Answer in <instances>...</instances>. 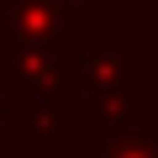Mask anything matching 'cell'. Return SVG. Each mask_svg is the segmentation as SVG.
<instances>
[{
  "mask_svg": "<svg viewBox=\"0 0 158 158\" xmlns=\"http://www.w3.org/2000/svg\"><path fill=\"white\" fill-rule=\"evenodd\" d=\"M127 53H132V42H127L121 27H95V32L79 27L63 42V106H69V127H79L85 116H95L111 74H116V63Z\"/></svg>",
  "mask_w": 158,
  "mask_h": 158,
  "instance_id": "cell-1",
  "label": "cell"
},
{
  "mask_svg": "<svg viewBox=\"0 0 158 158\" xmlns=\"http://www.w3.org/2000/svg\"><path fill=\"white\" fill-rule=\"evenodd\" d=\"M79 32V16L63 0H11L0 6V58L27 48H63Z\"/></svg>",
  "mask_w": 158,
  "mask_h": 158,
  "instance_id": "cell-2",
  "label": "cell"
},
{
  "mask_svg": "<svg viewBox=\"0 0 158 158\" xmlns=\"http://www.w3.org/2000/svg\"><path fill=\"white\" fill-rule=\"evenodd\" d=\"M79 158H158V121L142 127H79Z\"/></svg>",
  "mask_w": 158,
  "mask_h": 158,
  "instance_id": "cell-4",
  "label": "cell"
},
{
  "mask_svg": "<svg viewBox=\"0 0 158 158\" xmlns=\"http://www.w3.org/2000/svg\"><path fill=\"white\" fill-rule=\"evenodd\" d=\"M63 6H69L74 16H85V11H95V6H100V0H63Z\"/></svg>",
  "mask_w": 158,
  "mask_h": 158,
  "instance_id": "cell-7",
  "label": "cell"
},
{
  "mask_svg": "<svg viewBox=\"0 0 158 158\" xmlns=\"http://www.w3.org/2000/svg\"><path fill=\"white\" fill-rule=\"evenodd\" d=\"M0 6H11V0H0Z\"/></svg>",
  "mask_w": 158,
  "mask_h": 158,
  "instance_id": "cell-8",
  "label": "cell"
},
{
  "mask_svg": "<svg viewBox=\"0 0 158 158\" xmlns=\"http://www.w3.org/2000/svg\"><path fill=\"white\" fill-rule=\"evenodd\" d=\"M85 121H90V127H111V132L153 121V58H148V53L132 48V53L116 63V74H111V85H106L95 116H85ZM85 121H79V127H85Z\"/></svg>",
  "mask_w": 158,
  "mask_h": 158,
  "instance_id": "cell-3",
  "label": "cell"
},
{
  "mask_svg": "<svg viewBox=\"0 0 158 158\" xmlns=\"http://www.w3.org/2000/svg\"><path fill=\"white\" fill-rule=\"evenodd\" d=\"M11 100H16V85H11V74H6V63H0V121L11 116Z\"/></svg>",
  "mask_w": 158,
  "mask_h": 158,
  "instance_id": "cell-6",
  "label": "cell"
},
{
  "mask_svg": "<svg viewBox=\"0 0 158 158\" xmlns=\"http://www.w3.org/2000/svg\"><path fill=\"white\" fill-rule=\"evenodd\" d=\"M6 121L21 127V132H32L37 142H53L69 127V106H63V95H16Z\"/></svg>",
  "mask_w": 158,
  "mask_h": 158,
  "instance_id": "cell-5",
  "label": "cell"
}]
</instances>
